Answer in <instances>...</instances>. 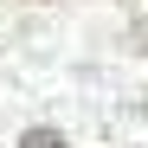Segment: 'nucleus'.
Segmentation results:
<instances>
[{"label":"nucleus","mask_w":148,"mask_h":148,"mask_svg":"<svg viewBox=\"0 0 148 148\" xmlns=\"http://www.w3.org/2000/svg\"><path fill=\"white\" fill-rule=\"evenodd\" d=\"M19 148H71L58 129H26V135H19Z\"/></svg>","instance_id":"1"}]
</instances>
